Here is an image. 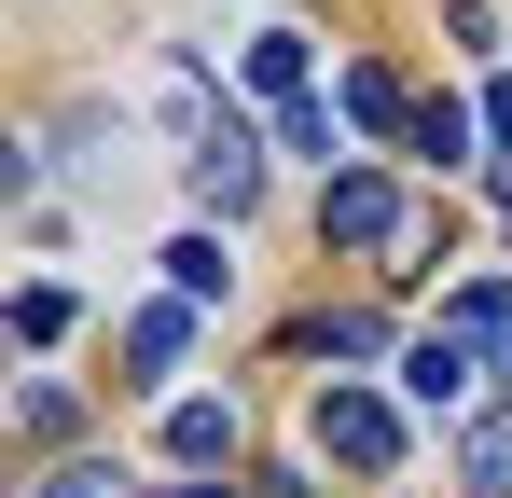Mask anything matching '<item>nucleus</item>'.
I'll return each instance as SVG.
<instances>
[{
	"mask_svg": "<svg viewBox=\"0 0 512 498\" xmlns=\"http://www.w3.org/2000/svg\"><path fill=\"white\" fill-rule=\"evenodd\" d=\"M319 236H333V249H374V263H416V249H429V222H416V194H402V180H374V166H333V180H319Z\"/></svg>",
	"mask_w": 512,
	"mask_h": 498,
	"instance_id": "obj_1",
	"label": "nucleus"
},
{
	"mask_svg": "<svg viewBox=\"0 0 512 498\" xmlns=\"http://www.w3.org/2000/svg\"><path fill=\"white\" fill-rule=\"evenodd\" d=\"M319 457H346L360 485H388V471H402V415L374 402L360 374H333V388H319Z\"/></svg>",
	"mask_w": 512,
	"mask_h": 498,
	"instance_id": "obj_2",
	"label": "nucleus"
},
{
	"mask_svg": "<svg viewBox=\"0 0 512 498\" xmlns=\"http://www.w3.org/2000/svg\"><path fill=\"white\" fill-rule=\"evenodd\" d=\"M402 388H416L429 415H457L471 402V346H457V332H416V346H402Z\"/></svg>",
	"mask_w": 512,
	"mask_h": 498,
	"instance_id": "obj_3",
	"label": "nucleus"
},
{
	"mask_svg": "<svg viewBox=\"0 0 512 498\" xmlns=\"http://www.w3.org/2000/svg\"><path fill=\"white\" fill-rule=\"evenodd\" d=\"M194 194H208L222 222H236V208H250V194H263V153H250V125H222V139L194 153Z\"/></svg>",
	"mask_w": 512,
	"mask_h": 498,
	"instance_id": "obj_4",
	"label": "nucleus"
},
{
	"mask_svg": "<svg viewBox=\"0 0 512 498\" xmlns=\"http://www.w3.org/2000/svg\"><path fill=\"white\" fill-rule=\"evenodd\" d=\"M457 485H471V498H512V402H485L471 429H457Z\"/></svg>",
	"mask_w": 512,
	"mask_h": 498,
	"instance_id": "obj_5",
	"label": "nucleus"
},
{
	"mask_svg": "<svg viewBox=\"0 0 512 498\" xmlns=\"http://www.w3.org/2000/svg\"><path fill=\"white\" fill-rule=\"evenodd\" d=\"M180 346H194V305H139V319H125V360H139V388H153V374H180Z\"/></svg>",
	"mask_w": 512,
	"mask_h": 498,
	"instance_id": "obj_6",
	"label": "nucleus"
},
{
	"mask_svg": "<svg viewBox=\"0 0 512 498\" xmlns=\"http://www.w3.org/2000/svg\"><path fill=\"white\" fill-rule=\"evenodd\" d=\"M346 125H374V139H416V97H402V70H346Z\"/></svg>",
	"mask_w": 512,
	"mask_h": 498,
	"instance_id": "obj_7",
	"label": "nucleus"
},
{
	"mask_svg": "<svg viewBox=\"0 0 512 498\" xmlns=\"http://www.w3.org/2000/svg\"><path fill=\"white\" fill-rule=\"evenodd\" d=\"M167 291L180 305H222V291H236V249L222 236H167Z\"/></svg>",
	"mask_w": 512,
	"mask_h": 498,
	"instance_id": "obj_8",
	"label": "nucleus"
},
{
	"mask_svg": "<svg viewBox=\"0 0 512 498\" xmlns=\"http://www.w3.org/2000/svg\"><path fill=\"white\" fill-rule=\"evenodd\" d=\"M250 97L305 111V28H263V42H250Z\"/></svg>",
	"mask_w": 512,
	"mask_h": 498,
	"instance_id": "obj_9",
	"label": "nucleus"
},
{
	"mask_svg": "<svg viewBox=\"0 0 512 498\" xmlns=\"http://www.w3.org/2000/svg\"><path fill=\"white\" fill-rule=\"evenodd\" d=\"M167 457H236V402H167Z\"/></svg>",
	"mask_w": 512,
	"mask_h": 498,
	"instance_id": "obj_10",
	"label": "nucleus"
},
{
	"mask_svg": "<svg viewBox=\"0 0 512 498\" xmlns=\"http://www.w3.org/2000/svg\"><path fill=\"white\" fill-rule=\"evenodd\" d=\"M416 166H471V111L457 97H416Z\"/></svg>",
	"mask_w": 512,
	"mask_h": 498,
	"instance_id": "obj_11",
	"label": "nucleus"
},
{
	"mask_svg": "<svg viewBox=\"0 0 512 498\" xmlns=\"http://www.w3.org/2000/svg\"><path fill=\"white\" fill-rule=\"evenodd\" d=\"M305 346H319V360H374L388 332H374V319H360V305H346V319H305Z\"/></svg>",
	"mask_w": 512,
	"mask_h": 498,
	"instance_id": "obj_12",
	"label": "nucleus"
},
{
	"mask_svg": "<svg viewBox=\"0 0 512 498\" xmlns=\"http://www.w3.org/2000/svg\"><path fill=\"white\" fill-rule=\"evenodd\" d=\"M14 332H28V346H56V332H70V291H56V277H42V291H14Z\"/></svg>",
	"mask_w": 512,
	"mask_h": 498,
	"instance_id": "obj_13",
	"label": "nucleus"
},
{
	"mask_svg": "<svg viewBox=\"0 0 512 498\" xmlns=\"http://www.w3.org/2000/svg\"><path fill=\"white\" fill-rule=\"evenodd\" d=\"M42 498H125V471H111V457H84V471H56Z\"/></svg>",
	"mask_w": 512,
	"mask_h": 498,
	"instance_id": "obj_14",
	"label": "nucleus"
},
{
	"mask_svg": "<svg viewBox=\"0 0 512 498\" xmlns=\"http://www.w3.org/2000/svg\"><path fill=\"white\" fill-rule=\"evenodd\" d=\"M250 498H319V485H305V471H250Z\"/></svg>",
	"mask_w": 512,
	"mask_h": 498,
	"instance_id": "obj_15",
	"label": "nucleus"
},
{
	"mask_svg": "<svg viewBox=\"0 0 512 498\" xmlns=\"http://www.w3.org/2000/svg\"><path fill=\"white\" fill-rule=\"evenodd\" d=\"M485 125H499V139H512V83H499V97H485Z\"/></svg>",
	"mask_w": 512,
	"mask_h": 498,
	"instance_id": "obj_16",
	"label": "nucleus"
},
{
	"mask_svg": "<svg viewBox=\"0 0 512 498\" xmlns=\"http://www.w3.org/2000/svg\"><path fill=\"white\" fill-rule=\"evenodd\" d=\"M167 498H250V485H167Z\"/></svg>",
	"mask_w": 512,
	"mask_h": 498,
	"instance_id": "obj_17",
	"label": "nucleus"
}]
</instances>
